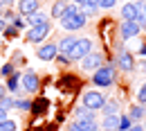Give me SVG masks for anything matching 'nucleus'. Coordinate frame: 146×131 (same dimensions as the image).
I'll return each instance as SVG.
<instances>
[{
  "label": "nucleus",
  "instance_id": "1",
  "mask_svg": "<svg viewBox=\"0 0 146 131\" xmlns=\"http://www.w3.org/2000/svg\"><path fill=\"white\" fill-rule=\"evenodd\" d=\"M115 79H117V68H115V63H108V66H99L94 70L92 84L99 86V88H108V86L115 84Z\"/></svg>",
  "mask_w": 146,
  "mask_h": 131
},
{
  "label": "nucleus",
  "instance_id": "2",
  "mask_svg": "<svg viewBox=\"0 0 146 131\" xmlns=\"http://www.w3.org/2000/svg\"><path fill=\"white\" fill-rule=\"evenodd\" d=\"M88 52H92V38L81 36V38L74 41V45H72V50H70L68 56H70V61H81Z\"/></svg>",
  "mask_w": 146,
  "mask_h": 131
},
{
  "label": "nucleus",
  "instance_id": "3",
  "mask_svg": "<svg viewBox=\"0 0 146 131\" xmlns=\"http://www.w3.org/2000/svg\"><path fill=\"white\" fill-rule=\"evenodd\" d=\"M81 102L90 111H101V106L106 104V95L101 93V91H86L83 97H81Z\"/></svg>",
  "mask_w": 146,
  "mask_h": 131
},
{
  "label": "nucleus",
  "instance_id": "4",
  "mask_svg": "<svg viewBox=\"0 0 146 131\" xmlns=\"http://www.w3.org/2000/svg\"><path fill=\"white\" fill-rule=\"evenodd\" d=\"M50 32H52V25H50V20L47 23H40V25H34V27H29L27 30V41L29 43H43L45 38L50 36Z\"/></svg>",
  "mask_w": 146,
  "mask_h": 131
},
{
  "label": "nucleus",
  "instance_id": "5",
  "mask_svg": "<svg viewBox=\"0 0 146 131\" xmlns=\"http://www.w3.org/2000/svg\"><path fill=\"white\" fill-rule=\"evenodd\" d=\"M79 63H81V70H83V73H94L99 66H104V52L92 50V52H88Z\"/></svg>",
  "mask_w": 146,
  "mask_h": 131
},
{
  "label": "nucleus",
  "instance_id": "6",
  "mask_svg": "<svg viewBox=\"0 0 146 131\" xmlns=\"http://www.w3.org/2000/svg\"><path fill=\"white\" fill-rule=\"evenodd\" d=\"M58 20H61V27H63V30H68V32L83 30V27H86V23H88L86 14H81V9H79L74 16H70V18H58Z\"/></svg>",
  "mask_w": 146,
  "mask_h": 131
},
{
  "label": "nucleus",
  "instance_id": "7",
  "mask_svg": "<svg viewBox=\"0 0 146 131\" xmlns=\"http://www.w3.org/2000/svg\"><path fill=\"white\" fill-rule=\"evenodd\" d=\"M38 86H40V79H38L36 70H25V73H20V88H23V91L34 93V91H38Z\"/></svg>",
  "mask_w": 146,
  "mask_h": 131
},
{
  "label": "nucleus",
  "instance_id": "8",
  "mask_svg": "<svg viewBox=\"0 0 146 131\" xmlns=\"http://www.w3.org/2000/svg\"><path fill=\"white\" fill-rule=\"evenodd\" d=\"M115 68H119L121 73H133L135 70V59L128 50H119L117 52V61H115Z\"/></svg>",
  "mask_w": 146,
  "mask_h": 131
},
{
  "label": "nucleus",
  "instance_id": "9",
  "mask_svg": "<svg viewBox=\"0 0 146 131\" xmlns=\"http://www.w3.org/2000/svg\"><path fill=\"white\" fill-rule=\"evenodd\" d=\"M139 32H142V27L135 20H121V25H119V36H121V41H130V38L139 36Z\"/></svg>",
  "mask_w": 146,
  "mask_h": 131
},
{
  "label": "nucleus",
  "instance_id": "10",
  "mask_svg": "<svg viewBox=\"0 0 146 131\" xmlns=\"http://www.w3.org/2000/svg\"><path fill=\"white\" fill-rule=\"evenodd\" d=\"M68 131H99V122H97V118H81L72 122Z\"/></svg>",
  "mask_w": 146,
  "mask_h": 131
},
{
  "label": "nucleus",
  "instance_id": "11",
  "mask_svg": "<svg viewBox=\"0 0 146 131\" xmlns=\"http://www.w3.org/2000/svg\"><path fill=\"white\" fill-rule=\"evenodd\" d=\"M58 54V48H56V43H45V45H40L38 48L36 56L40 61H54V56Z\"/></svg>",
  "mask_w": 146,
  "mask_h": 131
},
{
  "label": "nucleus",
  "instance_id": "12",
  "mask_svg": "<svg viewBox=\"0 0 146 131\" xmlns=\"http://www.w3.org/2000/svg\"><path fill=\"white\" fill-rule=\"evenodd\" d=\"M40 9V0H18V11L23 16H29Z\"/></svg>",
  "mask_w": 146,
  "mask_h": 131
},
{
  "label": "nucleus",
  "instance_id": "13",
  "mask_svg": "<svg viewBox=\"0 0 146 131\" xmlns=\"http://www.w3.org/2000/svg\"><path fill=\"white\" fill-rule=\"evenodd\" d=\"M5 88H7L11 95L18 93V91H20V73H16V70H14L11 75L7 77V84H5Z\"/></svg>",
  "mask_w": 146,
  "mask_h": 131
},
{
  "label": "nucleus",
  "instance_id": "14",
  "mask_svg": "<svg viewBox=\"0 0 146 131\" xmlns=\"http://www.w3.org/2000/svg\"><path fill=\"white\" fill-rule=\"evenodd\" d=\"M119 127V115H104V122L99 124V129L104 131H117Z\"/></svg>",
  "mask_w": 146,
  "mask_h": 131
},
{
  "label": "nucleus",
  "instance_id": "15",
  "mask_svg": "<svg viewBox=\"0 0 146 131\" xmlns=\"http://www.w3.org/2000/svg\"><path fill=\"white\" fill-rule=\"evenodd\" d=\"M74 41H76V36H63L58 43H56V48H58V54H70V50H72Z\"/></svg>",
  "mask_w": 146,
  "mask_h": 131
},
{
  "label": "nucleus",
  "instance_id": "16",
  "mask_svg": "<svg viewBox=\"0 0 146 131\" xmlns=\"http://www.w3.org/2000/svg\"><path fill=\"white\" fill-rule=\"evenodd\" d=\"M144 115H146V106H144V104H133L130 111H128V118H130L133 122H142Z\"/></svg>",
  "mask_w": 146,
  "mask_h": 131
},
{
  "label": "nucleus",
  "instance_id": "17",
  "mask_svg": "<svg viewBox=\"0 0 146 131\" xmlns=\"http://www.w3.org/2000/svg\"><path fill=\"white\" fill-rule=\"evenodd\" d=\"M47 18H50V16H47L45 11H40V9H38V11H34V14H29L25 23H27L29 27H34V25H40V23H47Z\"/></svg>",
  "mask_w": 146,
  "mask_h": 131
},
{
  "label": "nucleus",
  "instance_id": "18",
  "mask_svg": "<svg viewBox=\"0 0 146 131\" xmlns=\"http://www.w3.org/2000/svg\"><path fill=\"white\" fill-rule=\"evenodd\" d=\"M135 16H137V7H135V2L121 5V20H135Z\"/></svg>",
  "mask_w": 146,
  "mask_h": 131
},
{
  "label": "nucleus",
  "instance_id": "19",
  "mask_svg": "<svg viewBox=\"0 0 146 131\" xmlns=\"http://www.w3.org/2000/svg\"><path fill=\"white\" fill-rule=\"evenodd\" d=\"M101 111H104V115H117L119 102H117V99H106V104L101 106Z\"/></svg>",
  "mask_w": 146,
  "mask_h": 131
},
{
  "label": "nucleus",
  "instance_id": "20",
  "mask_svg": "<svg viewBox=\"0 0 146 131\" xmlns=\"http://www.w3.org/2000/svg\"><path fill=\"white\" fill-rule=\"evenodd\" d=\"M16 129H18V122L11 120V118H5L0 122V131H16Z\"/></svg>",
  "mask_w": 146,
  "mask_h": 131
},
{
  "label": "nucleus",
  "instance_id": "21",
  "mask_svg": "<svg viewBox=\"0 0 146 131\" xmlns=\"http://www.w3.org/2000/svg\"><path fill=\"white\" fill-rule=\"evenodd\" d=\"M65 0H56L54 7H52V18H61V14H63V9H65Z\"/></svg>",
  "mask_w": 146,
  "mask_h": 131
},
{
  "label": "nucleus",
  "instance_id": "22",
  "mask_svg": "<svg viewBox=\"0 0 146 131\" xmlns=\"http://www.w3.org/2000/svg\"><path fill=\"white\" fill-rule=\"evenodd\" d=\"M130 127H133V120L128 115H119V127H117V131H128Z\"/></svg>",
  "mask_w": 146,
  "mask_h": 131
},
{
  "label": "nucleus",
  "instance_id": "23",
  "mask_svg": "<svg viewBox=\"0 0 146 131\" xmlns=\"http://www.w3.org/2000/svg\"><path fill=\"white\" fill-rule=\"evenodd\" d=\"M14 109H20V111H32V102H29V99H16V97H14Z\"/></svg>",
  "mask_w": 146,
  "mask_h": 131
},
{
  "label": "nucleus",
  "instance_id": "24",
  "mask_svg": "<svg viewBox=\"0 0 146 131\" xmlns=\"http://www.w3.org/2000/svg\"><path fill=\"white\" fill-rule=\"evenodd\" d=\"M0 106H2L5 111H11V109H14V95H5V97L0 99Z\"/></svg>",
  "mask_w": 146,
  "mask_h": 131
},
{
  "label": "nucleus",
  "instance_id": "25",
  "mask_svg": "<svg viewBox=\"0 0 146 131\" xmlns=\"http://www.w3.org/2000/svg\"><path fill=\"white\" fill-rule=\"evenodd\" d=\"M81 118H94V111H90V109H86L83 104L76 109V120H81Z\"/></svg>",
  "mask_w": 146,
  "mask_h": 131
},
{
  "label": "nucleus",
  "instance_id": "26",
  "mask_svg": "<svg viewBox=\"0 0 146 131\" xmlns=\"http://www.w3.org/2000/svg\"><path fill=\"white\" fill-rule=\"evenodd\" d=\"M137 104H146V84H142L139 88H137Z\"/></svg>",
  "mask_w": 146,
  "mask_h": 131
},
{
  "label": "nucleus",
  "instance_id": "27",
  "mask_svg": "<svg viewBox=\"0 0 146 131\" xmlns=\"http://www.w3.org/2000/svg\"><path fill=\"white\" fill-rule=\"evenodd\" d=\"M2 34H5L7 38H14L16 34H18V30H16L14 25H5V30H2Z\"/></svg>",
  "mask_w": 146,
  "mask_h": 131
},
{
  "label": "nucleus",
  "instance_id": "28",
  "mask_svg": "<svg viewBox=\"0 0 146 131\" xmlns=\"http://www.w3.org/2000/svg\"><path fill=\"white\" fill-rule=\"evenodd\" d=\"M47 106V99H38V102H32V111H36V113H40L43 109Z\"/></svg>",
  "mask_w": 146,
  "mask_h": 131
},
{
  "label": "nucleus",
  "instance_id": "29",
  "mask_svg": "<svg viewBox=\"0 0 146 131\" xmlns=\"http://www.w3.org/2000/svg\"><path fill=\"white\" fill-rule=\"evenodd\" d=\"M115 5H117V0H99L97 7H99V9H112Z\"/></svg>",
  "mask_w": 146,
  "mask_h": 131
},
{
  "label": "nucleus",
  "instance_id": "30",
  "mask_svg": "<svg viewBox=\"0 0 146 131\" xmlns=\"http://www.w3.org/2000/svg\"><path fill=\"white\" fill-rule=\"evenodd\" d=\"M11 73H14V63H5V66L0 68V75L2 77H9Z\"/></svg>",
  "mask_w": 146,
  "mask_h": 131
},
{
  "label": "nucleus",
  "instance_id": "31",
  "mask_svg": "<svg viewBox=\"0 0 146 131\" xmlns=\"http://www.w3.org/2000/svg\"><path fill=\"white\" fill-rule=\"evenodd\" d=\"M54 59L61 63V66H68V63H70V56H68V54H56Z\"/></svg>",
  "mask_w": 146,
  "mask_h": 131
},
{
  "label": "nucleus",
  "instance_id": "32",
  "mask_svg": "<svg viewBox=\"0 0 146 131\" xmlns=\"http://www.w3.org/2000/svg\"><path fill=\"white\" fill-rule=\"evenodd\" d=\"M128 131H144V127H142V122H133V127Z\"/></svg>",
  "mask_w": 146,
  "mask_h": 131
},
{
  "label": "nucleus",
  "instance_id": "33",
  "mask_svg": "<svg viewBox=\"0 0 146 131\" xmlns=\"http://www.w3.org/2000/svg\"><path fill=\"white\" fill-rule=\"evenodd\" d=\"M139 54L146 56V43H139Z\"/></svg>",
  "mask_w": 146,
  "mask_h": 131
},
{
  "label": "nucleus",
  "instance_id": "34",
  "mask_svg": "<svg viewBox=\"0 0 146 131\" xmlns=\"http://www.w3.org/2000/svg\"><path fill=\"white\" fill-rule=\"evenodd\" d=\"M5 118H7V111H5V109H2V106H0V122H2V120H5Z\"/></svg>",
  "mask_w": 146,
  "mask_h": 131
},
{
  "label": "nucleus",
  "instance_id": "35",
  "mask_svg": "<svg viewBox=\"0 0 146 131\" xmlns=\"http://www.w3.org/2000/svg\"><path fill=\"white\" fill-rule=\"evenodd\" d=\"M5 95H7V88H5V86H2V84H0V99H2V97H5Z\"/></svg>",
  "mask_w": 146,
  "mask_h": 131
},
{
  "label": "nucleus",
  "instance_id": "36",
  "mask_svg": "<svg viewBox=\"0 0 146 131\" xmlns=\"http://www.w3.org/2000/svg\"><path fill=\"white\" fill-rule=\"evenodd\" d=\"M5 25H7V23H5V20H2V16H0V34H2V30H5Z\"/></svg>",
  "mask_w": 146,
  "mask_h": 131
},
{
  "label": "nucleus",
  "instance_id": "37",
  "mask_svg": "<svg viewBox=\"0 0 146 131\" xmlns=\"http://www.w3.org/2000/svg\"><path fill=\"white\" fill-rule=\"evenodd\" d=\"M86 5H94V7H97V5H99V0H86Z\"/></svg>",
  "mask_w": 146,
  "mask_h": 131
},
{
  "label": "nucleus",
  "instance_id": "38",
  "mask_svg": "<svg viewBox=\"0 0 146 131\" xmlns=\"http://www.w3.org/2000/svg\"><path fill=\"white\" fill-rule=\"evenodd\" d=\"M139 70H144V73H146V61H139Z\"/></svg>",
  "mask_w": 146,
  "mask_h": 131
},
{
  "label": "nucleus",
  "instance_id": "39",
  "mask_svg": "<svg viewBox=\"0 0 146 131\" xmlns=\"http://www.w3.org/2000/svg\"><path fill=\"white\" fill-rule=\"evenodd\" d=\"M72 2H76V5H83V2H86V0H72Z\"/></svg>",
  "mask_w": 146,
  "mask_h": 131
},
{
  "label": "nucleus",
  "instance_id": "40",
  "mask_svg": "<svg viewBox=\"0 0 146 131\" xmlns=\"http://www.w3.org/2000/svg\"><path fill=\"white\" fill-rule=\"evenodd\" d=\"M142 11H144V16H146V2H144V9H142Z\"/></svg>",
  "mask_w": 146,
  "mask_h": 131
},
{
  "label": "nucleus",
  "instance_id": "41",
  "mask_svg": "<svg viewBox=\"0 0 146 131\" xmlns=\"http://www.w3.org/2000/svg\"><path fill=\"white\" fill-rule=\"evenodd\" d=\"M0 16H2V5H0Z\"/></svg>",
  "mask_w": 146,
  "mask_h": 131
},
{
  "label": "nucleus",
  "instance_id": "42",
  "mask_svg": "<svg viewBox=\"0 0 146 131\" xmlns=\"http://www.w3.org/2000/svg\"><path fill=\"white\" fill-rule=\"evenodd\" d=\"M65 2H72V0H65Z\"/></svg>",
  "mask_w": 146,
  "mask_h": 131
}]
</instances>
